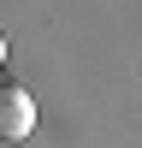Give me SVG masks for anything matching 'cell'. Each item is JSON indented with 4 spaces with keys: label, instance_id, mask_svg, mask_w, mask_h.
Returning a JSON list of instances; mask_svg holds the SVG:
<instances>
[{
    "label": "cell",
    "instance_id": "2",
    "mask_svg": "<svg viewBox=\"0 0 142 148\" xmlns=\"http://www.w3.org/2000/svg\"><path fill=\"white\" fill-rule=\"evenodd\" d=\"M0 59H6V36H0Z\"/></svg>",
    "mask_w": 142,
    "mask_h": 148
},
{
    "label": "cell",
    "instance_id": "1",
    "mask_svg": "<svg viewBox=\"0 0 142 148\" xmlns=\"http://www.w3.org/2000/svg\"><path fill=\"white\" fill-rule=\"evenodd\" d=\"M30 136H36V95L0 83V142H30Z\"/></svg>",
    "mask_w": 142,
    "mask_h": 148
}]
</instances>
